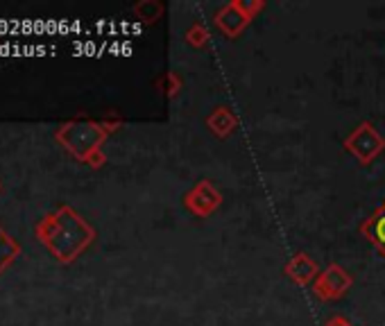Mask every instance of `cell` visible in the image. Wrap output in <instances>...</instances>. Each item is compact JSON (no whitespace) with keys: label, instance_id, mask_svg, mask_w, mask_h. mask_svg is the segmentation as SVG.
<instances>
[{"label":"cell","instance_id":"1","mask_svg":"<svg viewBox=\"0 0 385 326\" xmlns=\"http://www.w3.org/2000/svg\"><path fill=\"white\" fill-rule=\"evenodd\" d=\"M372 233H374V240L379 242L381 247H385V215L379 218V220H376V222H374Z\"/></svg>","mask_w":385,"mask_h":326},{"label":"cell","instance_id":"2","mask_svg":"<svg viewBox=\"0 0 385 326\" xmlns=\"http://www.w3.org/2000/svg\"><path fill=\"white\" fill-rule=\"evenodd\" d=\"M12 256H14V245L7 240L3 233H0V265H3L5 260L12 258Z\"/></svg>","mask_w":385,"mask_h":326}]
</instances>
